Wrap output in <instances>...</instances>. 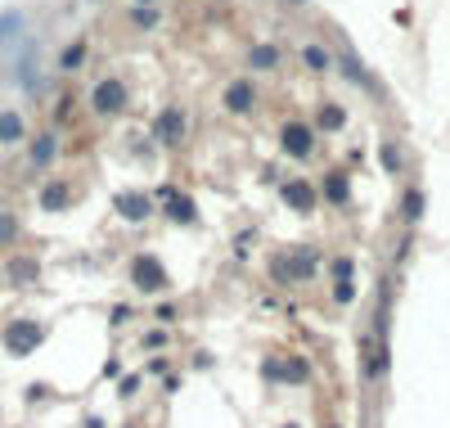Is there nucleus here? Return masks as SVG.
<instances>
[{
    "label": "nucleus",
    "instance_id": "nucleus-1",
    "mask_svg": "<svg viewBox=\"0 0 450 428\" xmlns=\"http://www.w3.org/2000/svg\"><path fill=\"white\" fill-rule=\"evenodd\" d=\"M315 266H320V253L315 248H293L288 257H275L271 271H275V279H284V284H302V279L315 275Z\"/></svg>",
    "mask_w": 450,
    "mask_h": 428
},
{
    "label": "nucleus",
    "instance_id": "nucleus-2",
    "mask_svg": "<svg viewBox=\"0 0 450 428\" xmlns=\"http://www.w3.org/2000/svg\"><path fill=\"white\" fill-rule=\"evenodd\" d=\"M45 342V325L41 320H9L5 325V352L9 357H32Z\"/></svg>",
    "mask_w": 450,
    "mask_h": 428
},
{
    "label": "nucleus",
    "instance_id": "nucleus-3",
    "mask_svg": "<svg viewBox=\"0 0 450 428\" xmlns=\"http://www.w3.org/2000/svg\"><path fill=\"white\" fill-rule=\"evenodd\" d=\"M131 104V91H126V81L122 77H104V81H95V91H90V108L100 117H113L122 113V108Z\"/></svg>",
    "mask_w": 450,
    "mask_h": 428
},
{
    "label": "nucleus",
    "instance_id": "nucleus-4",
    "mask_svg": "<svg viewBox=\"0 0 450 428\" xmlns=\"http://www.w3.org/2000/svg\"><path fill=\"white\" fill-rule=\"evenodd\" d=\"M131 284L144 289V293H162L172 279H167V266L158 262L153 253H136L131 257Z\"/></svg>",
    "mask_w": 450,
    "mask_h": 428
},
{
    "label": "nucleus",
    "instance_id": "nucleus-5",
    "mask_svg": "<svg viewBox=\"0 0 450 428\" xmlns=\"http://www.w3.org/2000/svg\"><path fill=\"white\" fill-rule=\"evenodd\" d=\"M153 140L162 144V149H176V144L185 140V108H180V104H167L162 113L153 117Z\"/></svg>",
    "mask_w": 450,
    "mask_h": 428
},
{
    "label": "nucleus",
    "instance_id": "nucleus-6",
    "mask_svg": "<svg viewBox=\"0 0 450 428\" xmlns=\"http://www.w3.org/2000/svg\"><path fill=\"white\" fill-rule=\"evenodd\" d=\"M279 140H284V154H288V158H311V149H315V127H311V122H284Z\"/></svg>",
    "mask_w": 450,
    "mask_h": 428
},
{
    "label": "nucleus",
    "instance_id": "nucleus-7",
    "mask_svg": "<svg viewBox=\"0 0 450 428\" xmlns=\"http://www.w3.org/2000/svg\"><path fill=\"white\" fill-rule=\"evenodd\" d=\"M158 199H162V212L172 216V221H180V226H189L194 216H199V212H194V199H189V194H180V190H172V185L158 190Z\"/></svg>",
    "mask_w": 450,
    "mask_h": 428
},
{
    "label": "nucleus",
    "instance_id": "nucleus-8",
    "mask_svg": "<svg viewBox=\"0 0 450 428\" xmlns=\"http://www.w3.org/2000/svg\"><path fill=\"white\" fill-rule=\"evenodd\" d=\"M221 104H225V113H252V108H257V86L252 81H230Z\"/></svg>",
    "mask_w": 450,
    "mask_h": 428
},
{
    "label": "nucleus",
    "instance_id": "nucleus-9",
    "mask_svg": "<svg viewBox=\"0 0 450 428\" xmlns=\"http://www.w3.org/2000/svg\"><path fill=\"white\" fill-rule=\"evenodd\" d=\"M28 140V117L18 108H0V149H14Z\"/></svg>",
    "mask_w": 450,
    "mask_h": 428
},
{
    "label": "nucleus",
    "instance_id": "nucleus-10",
    "mask_svg": "<svg viewBox=\"0 0 450 428\" xmlns=\"http://www.w3.org/2000/svg\"><path fill=\"white\" fill-rule=\"evenodd\" d=\"M279 199L293 207V212H311V207H315V190H311V180H284V185H279Z\"/></svg>",
    "mask_w": 450,
    "mask_h": 428
},
{
    "label": "nucleus",
    "instance_id": "nucleus-11",
    "mask_svg": "<svg viewBox=\"0 0 450 428\" xmlns=\"http://www.w3.org/2000/svg\"><path fill=\"white\" fill-rule=\"evenodd\" d=\"M266 374L288 378V383H307V378H311V365H307V357H284V361H266Z\"/></svg>",
    "mask_w": 450,
    "mask_h": 428
},
{
    "label": "nucleus",
    "instance_id": "nucleus-12",
    "mask_svg": "<svg viewBox=\"0 0 450 428\" xmlns=\"http://www.w3.org/2000/svg\"><path fill=\"white\" fill-rule=\"evenodd\" d=\"M117 212H122V221L140 226V221H149L153 203H149V194H117Z\"/></svg>",
    "mask_w": 450,
    "mask_h": 428
},
{
    "label": "nucleus",
    "instance_id": "nucleus-13",
    "mask_svg": "<svg viewBox=\"0 0 450 428\" xmlns=\"http://www.w3.org/2000/svg\"><path fill=\"white\" fill-rule=\"evenodd\" d=\"M54 158H59V136H54V131H41V136L32 140V167L45 171Z\"/></svg>",
    "mask_w": 450,
    "mask_h": 428
},
{
    "label": "nucleus",
    "instance_id": "nucleus-14",
    "mask_svg": "<svg viewBox=\"0 0 450 428\" xmlns=\"http://www.w3.org/2000/svg\"><path fill=\"white\" fill-rule=\"evenodd\" d=\"M279 64H284V50H279V45H252L248 50V68L252 72H275Z\"/></svg>",
    "mask_w": 450,
    "mask_h": 428
},
{
    "label": "nucleus",
    "instance_id": "nucleus-15",
    "mask_svg": "<svg viewBox=\"0 0 450 428\" xmlns=\"http://www.w3.org/2000/svg\"><path fill=\"white\" fill-rule=\"evenodd\" d=\"M324 199H329L333 207H343L351 199V180H347V171H329L324 176Z\"/></svg>",
    "mask_w": 450,
    "mask_h": 428
},
{
    "label": "nucleus",
    "instance_id": "nucleus-16",
    "mask_svg": "<svg viewBox=\"0 0 450 428\" xmlns=\"http://www.w3.org/2000/svg\"><path fill=\"white\" fill-rule=\"evenodd\" d=\"M68 203H72V190L64 185V180H50V185L41 190V207H45V212H64Z\"/></svg>",
    "mask_w": 450,
    "mask_h": 428
},
{
    "label": "nucleus",
    "instance_id": "nucleus-17",
    "mask_svg": "<svg viewBox=\"0 0 450 428\" xmlns=\"http://www.w3.org/2000/svg\"><path fill=\"white\" fill-rule=\"evenodd\" d=\"M5 275H9V284H36V275H41V266H36V257H14Z\"/></svg>",
    "mask_w": 450,
    "mask_h": 428
},
{
    "label": "nucleus",
    "instance_id": "nucleus-18",
    "mask_svg": "<svg viewBox=\"0 0 450 428\" xmlns=\"http://www.w3.org/2000/svg\"><path fill=\"white\" fill-rule=\"evenodd\" d=\"M347 127V108L343 104H324L315 113V131H343Z\"/></svg>",
    "mask_w": 450,
    "mask_h": 428
},
{
    "label": "nucleus",
    "instance_id": "nucleus-19",
    "mask_svg": "<svg viewBox=\"0 0 450 428\" xmlns=\"http://www.w3.org/2000/svg\"><path fill=\"white\" fill-rule=\"evenodd\" d=\"M86 54H90V45L86 41H72L64 54H59V72H77L81 64H86Z\"/></svg>",
    "mask_w": 450,
    "mask_h": 428
},
{
    "label": "nucleus",
    "instance_id": "nucleus-20",
    "mask_svg": "<svg viewBox=\"0 0 450 428\" xmlns=\"http://www.w3.org/2000/svg\"><path fill=\"white\" fill-rule=\"evenodd\" d=\"M302 64H307L311 72H329L333 68V54L324 50V45H302Z\"/></svg>",
    "mask_w": 450,
    "mask_h": 428
},
{
    "label": "nucleus",
    "instance_id": "nucleus-21",
    "mask_svg": "<svg viewBox=\"0 0 450 428\" xmlns=\"http://www.w3.org/2000/svg\"><path fill=\"white\" fill-rule=\"evenodd\" d=\"M401 216H405V226L423 221V194L419 190H405V199H401Z\"/></svg>",
    "mask_w": 450,
    "mask_h": 428
},
{
    "label": "nucleus",
    "instance_id": "nucleus-22",
    "mask_svg": "<svg viewBox=\"0 0 450 428\" xmlns=\"http://www.w3.org/2000/svg\"><path fill=\"white\" fill-rule=\"evenodd\" d=\"M23 9H9V14H0V41H14V36L23 32Z\"/></svg>",
    "mask_w": 450,
    "mask_h": 428
},
{
    "label": "nucleus",
    "instance_id": "nucleus-23",
    "mask_svg": "<svg viewBox=\"0 0 450 428\" xmlns=\"http://www.w3.org/2000/svg\"><path fill=\"white\" fill-rule=\"evenodd\" d=\"M18 230H23V226H18L14 212H0V248H9V243L18 239Z\"/></svg>",
    "mask_w": 450,
    "mask_h": 428
},
{
    "label": "nucleus",
    "instance_id": "nucleus-24",
    "mask_svg": "<svg viewBox=\"0 0 450 428\" xmlns=\"http://www.w3.org/2000/svg\"><path fill=\"white\" fill-rule=\"evenodd\" d=\"M379 163H383L387 171H392V176H396V171H401V149H396L392 140H383V144H379Z\"/></svg>",
    "mask_w": 450,
    "mask_h": 428
},
{
    "label": "nucleus",
    "instance_id": "nucleus-25",
    "mask_svg": "<svg viewBox=\"0 0 450 428\" xmlns=\"http://www.w3.org/2000/svg\"><path fill=\"white\" fill-rule=\"evenodd\" d=\"M356 298V275L351 279H333V302H351Z\"/></svg>",
    "mask_w": 450,
    "mask_h": 428
},
{
    "label": "nucleus",
    "instance_id": "nucleus-26",
    "mask_svg": "<svg viewBox=\"0 0 450 428\" xmlns=\"http://www.w3.org/2000/svg\"><path fill=\"white\" fill-rule=\"evenodd\" d=\"M343 72H351V77H356L360 86H369V77H365V68L356 64V59H351V54H343Z\"/></svg>",
    "mask_w": 450,
    "mask_h": 428
},
{
    "label": "nucleus",
    "instance_id": "nucleus-27",
    "mask_svg": "<svg viewBox=\"0 0 450 428\" xmlns=\"http://www.w3.org/2000/svg\"><path fill=\"white\" fill-rule=\"evenodd\" d=\"M153 320H162V325H172V320H176V307H172V302H162V307H158V311H153Z\"/></svg>",
    "mask_w": 450,
    "mask_h": 428
},
{
    "label": "nucleus",
    "instance_id": "nucleus-28",
    "mask_svg": "<svg viewBox=\"0 0 450 428\" xmlns=\"http://www.w3.org/2000/svg\"><path fill=\"white\" fill-rule=\"evenodd\" d=\"M167 342V329H149V334H144V347H162Z\"/></svg>",
    "mask_w": 450,
    "mask_h": 428
},
{
    "label": "nucleus",
    "instance_id": "nucleus-29",
    "mask_svg": "<svg viewBox=\"0 0 450 428\" xmlns=\"http://www.w3.org/2000/svg\"><path fill=\"white\" fill-rule=\"evenodd\" d=\"M136 23H140V28H153L158 14H153V9H136Z\"/></svg>",
    "mask_w": 450,
    "mask_h": 428
},
{
    "label": "nucleus",
    "instance_id": "nucleus-30",
    "mask_svg": "<svg viewBox=\"0 0 450 428\" xmlns=\"http://www.w3.org/2000/svg\"><path fill=\"white\" fill-rule=\"evenodd\" d=\"M68 113H72V100H68V95H64V100L54 104V117H68Z\"/></svg>",
    "mask_w": 450,
    "mask_h": 428
},
{
    "label": "nucleus",
    "instance_id": "nucleus-31",
    "mask_svg": "<svg viewBox=\"0 0 450 428\" xmlns=\"http://www.w3.org/2000/svg\"><path fill=\"white\" fill-rule=\"evenodd\" d=\"M131 5H158V0H131Z\"/></svg>",
    "mask_w": 450,
    "mask_h": 428
},
{
    "label": "nucleus",
    "instance_id": "nucleus-32",
    "mask_svg": "<svg viewBox=\"0 0 450 428\" xmlns=\"http://www.w3.org/2000/svg\"><path fill=\"white\" fill-rule=\"evenodd\" d=\"M293 5H307V0H293Z\"/></svg>",
    "mask_w": 450,
    "mask_h": 428
},
{
    "label": "nucleus",
    "instance_id": "nucleus-33",
    "mask_svg": "<svg viewBox=\"0 0 450 428\" xmlns=\"http://www.w3.org/2000/svg\"><path fill=\"white\" fill-rule=\"evenodd\" d=\"M284 428H297V424H284Z\"/></svg>",
    "mask_w": 450,
    "mask_h": 428
}]
</instances>
